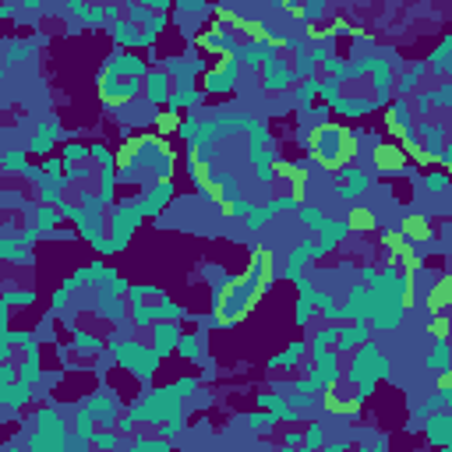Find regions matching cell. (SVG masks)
<instances>
[{
  "label": "cell",
  "instance_id": "2e32d148",
  "mask_svg": "<svg viewBox=\"0 0 452 452\" xmlns=\"http://www.w3.org/2000/svg\"><path fill=\"white\" fill-rule=\"evenodd\" d=\"M438 396H452V367L438 374Z\"/></svg>",
  "mask_w": 452,
  "mask_h": 452
},
{
  "label": "cell",
  "instance_id": "30bf717a",
  "mask_svg": "<svg viewBox=\"0 0 452 452\" xmlns=\"http://www.w3.org/2000/svg\"><path fill=\"white\" fill-rule=\"evenodd\" d=\"M148 141H156V138H128V141L121 145V153H117V166H131V163H134V156L141 153V148H145Z\"/></svg>",
  "mask_w": 452,
  "mask_h": 452
},
{
  "label": "cell",
  "instance_id": "3957f363",
  "mask_svg": "<svg viewBox=\"0 0 452 452\" xmlns=\"http://www.w3.org/2000/svg\"><path fill=\"white\" fill-rule=\"evenodd\" d=\"M399 234L417 247V244H428L431 237H435V226H431V219H424V216H417V212H410L403 223H399Z\"/></svg>",
  "mask_w": 452,
  "mask_h": 452
},
{
  "label": "cell",
  "instance_id": "e0dca14e",
  "mask_svg": "<svg viewBox=\"0 0 452 452\" xmlns=\"http://www.w3.org/2000/svg\"><path fill=\"white\" fill-rule=\"evenodd\" d=\"M219 212H223V216H234V212H237V202H230V198H226V202L219 205Z\"/></svg>",
  "mask_w": 452,
  "mask_h": 452
},
{
  "label": "cell",
  "instance_id": "9c48e42d",
  "mask_svg": "<svg viewBox=\"0 0 452 452\" xmlns=\"http://www.w3.org/2000/svg\"><path fill=\"white\" fill-rule=\"evenodd\" d=\"M286 180H290V198H293V202H304V187H308V180H311V170L297 163Z\"/></svg>",
  "mask_w": 452,
  "mask_h": 452
},
{
  "label": "cell",
  "instance_id": "6da1fadb",
  "mask_svg": "<svg viewBox=\"0 0 452 452\" xmlns=\"http://www.w3.org/2000/svg\"><path fill=\"white\" fill-rule=\"evenodd\" d=\"M360 153V138L343 128V124H318L308 134V156L311 163H318L322 170H347Z\"/></svg>",
  "mask_w": 452,
  "mask_h": 452
},
{
  "label": "cell",
  "instance_id": "7c38bea8",
  "mask_svg": "<svg viewBox=\"0 0 452 452\" xmlns=\"http://www.w3.org/2000/svg\"><path fill=\"white\" fill-rule=\"evenodd\" d=\"M156 131H159V134H173V131H180V113H177V110H163V113H156Z\"/></svg>",
  "mask_w": 452,
  "mask_h": 452
},
{
  "label": "cell",
  "instance_id": "8992f818",
  "mask_svg": "<svg viewBox=\"0 0 452 452\" xmlns=\"http://www.w3.org/2000/svg\"><path fill=\"white\" fill-rule=\"evenodd\" d=\"M347 226L354 234H371V230H379V216H374L367 205H354L347 212Z\"/></svg>",
  "mask_w": 452,
  "mask_h": 452
},
{
  "label": "cell",
  "instance_id": "52a82bcc",
  "mask_svg": "<svg viewBox=\"0 0 452 452\" xmlns=\"http://www.w3.org/2000/svg\"><path fill=\"white\" fill-rule=\"evenodd\" d=\"M399 145H403L406 159H413L417 166H435V163H442V156H438V153H431V148H424L421 141H413V138H406V141H399Z\"/></svg>",
  "mask_w": 452,
  "mask_h": 452
},
{
  "label": "cell",
  "instance_id": "7a4b0ae2",
  "mask_svg": "<svg viewBox=\"0 0 452 452\" xmlns=\"http://www.w3.org/2000/svg\"><path fill=\"white\" fill-rule=\"evenodd\" d=\"M371 159H374V170H382V173L406 170V153H403V145H396V141H379V145H374V153H371Z\"/></svg>",
  "mask_w": 452,
  "mask_h": 452
},
{
  "label": "cell",
  "instance_id": "9a60e30c",
  "mask_svg": "<svg viewBox=\"0 0 452 452\" xmlns=\"http://www.w3.org/2000/svg\"><path fill=\"white\" fill-rule=\"evenodd\" d=\"M413 300H417V290H413V276H399V308L410 311Z\"/></svg>",
  "mask_w": 452,
  "mask_h": 452
},
{
  "label": "cell",
  "instance_id": "277c9868",
  "mask_svg": "<svg viewBox=\"0 0 452 452\" xmlns=\"http://www.w3.org/2000/svg\"><path fill=\"white\" fill-rule=\"evenodd\" d=\"M254 266H258V279H254V283H258L261 290H269L272 279H276V254H272L266 244L254 247Z\"/></svg>",
  "mask_w": 452,
  "mask_h": 452
},
{
  "label": "cell",
  "instance_id": "8fae6325",
  "mask_svg": "<svg viewBox=\"0 0 452 452\" xmlns=\"http://www.w3.org/2000/svg\"><path fill=\"white\" fill-rule=\"evenodd\" d=\"M382 247H385V251H392V258L399 261V254H403V251H410L413 244H410L399 230H385V234H382Z\"/></svg>",
  "mask_w": 452,
  "mask_h": 452
},
{
  "label": "cell",
  "instance_id": "d6986e66",
  "mask_svg": "<svg viewBox=\"0 0 452 452\" xmlns=\"http://www.w3.org/2000/svg\"><path fill=\"white\" fill-rule=\"evenodd\" d=\"M445 170H449V173H452V159H449V163H445Z\"/></svg>",
  "mask_w": 452,
  "mask_h": 452
},
{
  "label": "cell",
  "instance_id": "ac0fdd59",
  "mask_svg": "<svg viewBox=\"0 0 452 452\" xmlns=\"http://www.w3.org/2000/svg\"><path fill=\"white\" fill-rule=\"evenodd\" d=\"M445 283H449V290H452V272H449V276H445Z\"/></svg>",
  "mask_w": 452,
  "mask_h": 452
},
{
  "label": "cell",
  "instance_id": "4fadbf2b",
  "mask_svg": "<svg viewBox=\"0 0 452 452\" xmlns=\"http://www.w3.org/2000/svg\"><path fill=\"white\" fill-rule=\"evenodd\" d=\"M399 266H403V276H417L424 269V258L417 254V247H410V251L399 254Z\"/></svg>",
  "mask_w": 452,
  "mask_h": 452
},
{
  "label": "cell",
  "instance_id": "5bb4252c",
  "mask_svg": "<svg viewBox=\"0 0 452 452\" xmlns=\"http://www.w3.org/2000/svg\"><path fill=\"white\" fill-rule=\"evenodd\" d=\"M428 336H431V339H449V336H452V318H449V315H431Z\"/></svg>",
  "mask_w": 452,
  "mask_h": 452
},
{
  "label": "cell",
  "instance_id": "ba28073f",
  "mask_svg": "<svg viewBox=\"0 0 452 452\" xmlns=\"http://www.w3.org/2000/svg\"><path fill=\"white\" fill-rule=\"evenodd\" d=\"M191 177H195V184L202 187V191H209V187L216 184L209 159H202V156H198V145H191Z\"/></svg>",
  "mask_w": 452,
  "mask_h": 452
},
{
  "label": "cell",
  "instance_id": "5b68a950",
  "mask_svg": "<svg viewBox=\"0 0 452 452\" xmlns=\"http://www.w3.org/2000/svg\"><path fill=\"white\" fill-rule=\"evenodd\" d=\"M424 308L431 311V315H445L449 308H452V290H449V283H445V276L428 290V297H424Z\"/></svg>",
  "mask_w": 452,
  "mask_h": 452
}]
</instances>
